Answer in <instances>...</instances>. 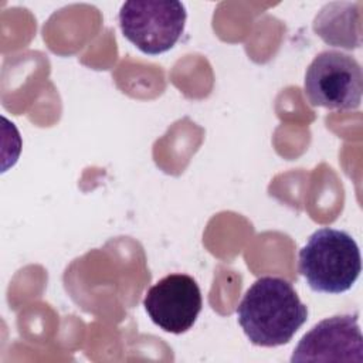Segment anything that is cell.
Instances as JSON below:
<instances>
[{"instance_id": "6da1fadb", "label": "cell", "mask_w": 363, "mask_h": 363, "mask_svg": "<svg viewBox=\"0 0 363 363\" xmlns=\"http://www.w3.org/2000/svg\"><path fill=\"white\" fill-rule=\"evenodd\" d=\"M237 319L252 345L288 343L308 319V308L284 278L261 277L244 294Z\"/></svg>"}, {"instance_id": "7a4b0ae2", "label": "cell", "mask_w": 363, "mask_h": 363, "mask_svg": "<svg viewBox=\"0 0 363 363\" xmlns=\"http://www.w3.org/2000/svg\"><path fill=\"white\" fill-rule=\"evenodd\" d=\"M360 271V250L342 230L319 228L299 251V272L315 292L342 294L353 286Z\"/></svg>"}, {"instance_id": "3957f363", "label": "cell", "mask_w": 363, "mask_h": 363, "mask_svg": "<svg viewBox=\"0 0 363 363\" xmlns=\"http://www.w3.org/2000/svg\"><path fill=\"white\" fill-rule=\"evenodd\" d=\"M187 13L180 1L129 0L118 20L123 37L149 55L169 51L182 37Z\"/></svg>"}, {"instance_id": "277c9868", "label": "cell", "mask_w": 363, "mask_h": 363, "mask_svg": "<svg viewBox=\"0 0 363 363\" xmlns=\"http://www.w3.org/2000/svg\"><path fill=\"white\" fill-rule=\"evenodd\" d=\"M303 89L312 106L357 109L363 91L362 67L352 55L342 51H322L306 68Z\"/></svg>"}, {"instance_id": "5b68a950", "label": "cell", "mask_w": 363, "mask_h": 363, "mask_svg": "<svg viewBox=\"0 0 363 363\" xmlns=\"http://www.w3.org/2000/svg\"><path fill=\"white\" fill-rule=\"evenodd\" d=\"M203 306L201 291L190 275L169 274L152 285L143 308L150 320L164 332L180 335L191 329Z\"/></svg>"}, {"instance_id": "8992f818", "label": "cell", "mask_w": 363, "mask_h": 363, "mask_svg": "<svg viewBox=\"0 0 363 363\" xmlns=\"http://www.w3.org/2000/svg\"><path fill=\"white\" fill-rule=\"evenodd\" d=\"M291 362H363L357 313L336 315L316 323L295 347Z\"/></svg>"}]
</instances>
